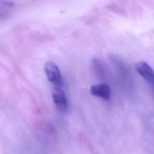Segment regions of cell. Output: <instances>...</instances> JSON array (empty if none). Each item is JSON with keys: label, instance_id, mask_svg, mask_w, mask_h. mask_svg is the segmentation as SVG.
<instances>
[{"label": "cell", "instance_id": "cell-4", "mask_svg": "<svg viewBox=\"0 0 154 154\" xmlns=\"http://www.w3.org/2000/svg\"><path fill=\"white\" fill-rule=\"evenodd\" d=\"M90 92L95 97L105 99V100H109L110 97H111V89H110L109 85L107 84L94 85V86L91 87Z\"/></svg>", "mask_w": 154, "mask_h": 154}, {"label": "cell", "instance_id": "cell-3", "mask_svg": "<svg viewBox=\"0 0 154 154\" xmlns=\"http://www.w3.org/2000/svg\"><path fill=\"white\" fill-rule=\"evenodd\" d=\"M52 96H53V101L55 103L56 108L58 111L60 112H66L69 107V101L66 98V95L59 87L54 88L53 92H52Z\"/></svg>", "mask_w": 154, "mask_h": 154}, {"label": "cell", "instance_id": "cell-1", "mask_svg": "<svg viewBox=\"0 0 154 154\" xmlns=\"http://www.w3.org/2000/svg\"><path fill=\"white\" fill-rule=\"evenodd\" d=\"M45 73L47 76L48 80L51 82L53 86L59 87L61 88L63 85V80H62V76L58 66L54 63L53 61H48L45 64Z\"/></svg>", "mask_w": 154, "mask_h": 154}, {"label": "cell", "instance_id": "cell-2", "mask_svg": "<svg viewBox=\"0 0 154 154\" xmlns=\"http://www.w3.org/2000/svg\"><path fill=\"white\" fill-rule=\"evenodd\" d=\"M135 70L139 75L154 88V70L146 61H138L135 63Z\"/></svg>", "mask_w": 154, "mask_h": 154}]
</instances>
